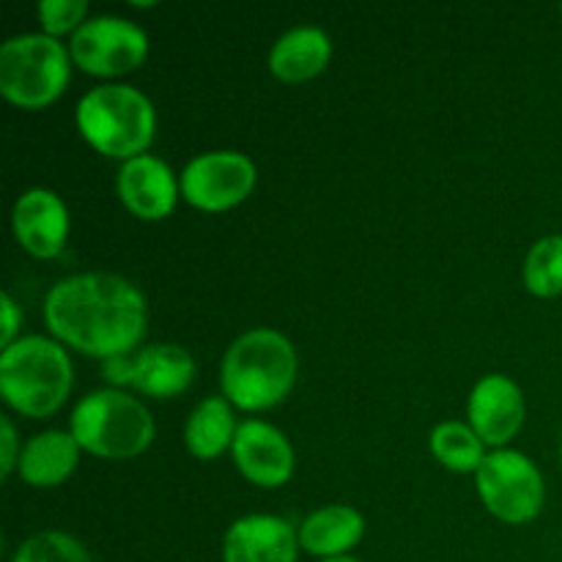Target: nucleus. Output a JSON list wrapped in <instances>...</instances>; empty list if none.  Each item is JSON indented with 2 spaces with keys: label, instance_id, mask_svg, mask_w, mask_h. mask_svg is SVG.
<instances>
[{
  "label": "nucleus",
  "instance_id": "1",
  "mask_svg": "<svg viewBox=\"0 0 562 562\" xmlns=\"http://www.w3.org/2000/svg\"><path fill=\"white\" fill-rule=\"evenodd\" d=\"M44 324L58 344L80 355L119 360L130 357L146 335V296L121 274H71L44 296Z\"/></svg>",
  "mask_w": 562,
  "mask_h": 562
},
{
  "label": "nucleus",
  "instance_id": "2",
  "mask_svg": "<svg viewBox=\"0 0 562 562\" xmlns=\"http://www.w3.org/2000/svg\"><path fill=\"white\" fill-rule=\"evenodd\" d=\"M300 357L294 344L272 327L241 333L220 362V390L241 412L283 404L296 384Z\"/></svg>",
  "mask_w": 562,
  "mask_h": 562
},
{
  "label": "nucleus",
  "instance_id": "3",
  "mask_svg": "<svg viewBox=\"0 0 562 562\" xmlns=\"http://www.w3.org/2000/svg\"><path fill=\"white\" fill-rule=\"evenodd\" d=\"M71 382V360L55 338L22 335L0 355V395L22 417L55 415L69 398Z\"/></svg>",
  "mask_w": 562,
  "mask_h": 562
},
{
  "label": "nucleus",
  "instance_id": "4",
  "mask_svg": "<svg viewBox=\"0 0 562 562\" xmlns=\"http://www.w3.org/2000/svg\"><path fill=\"white\" fill-rule=\"evenodd\" d=\"M77 130L82 140L102 157L130 159L143 157L157 137V110L137 88L124 82L97 86L77 102Z\"/></svg>",
  "mask_w": 562,
  "mask_h": 562
},
{
  "label": "nucleus",
  "instance_id": "5",
  "mask_svg": "<svg viewBox=\"0 0 562 562\" xmlns=\"http://www.w3.org/2000/svg\"><path fill=\"white\" fill-rule=\"evenodd\" d=\"M69 431L86 453L108 461H130L146 453L157 437L151 412L124 390H97L77 401Z\"/></svg>",
  "mask_w": 562,
  "mask_h": 562
},
{
  "label": "nucleus",
  "instance_id": "6",
  "mask_svg": "<svg viewBox=\"0 0 562 562\" xmlns=\"http://www.w3.org/2000/svg\"><path fill=\"white\" fill-rule=\"evenodd\" d=\"M71 55L60 38L47 33H20L0 47V93L22 110H42L66 91Z\"/></svg>",
  "mask_w": 562,
  "mask_h": 562
},
{
  "label": "nucleus",
  "instance_id": "7",
  "mask_svg": "<svg viewBox=\"0 0 562 562\" xmlns=\"http://www.w3.org/2000/svg\"><path fill=\"white\" fill-rule=\"evenodd\" d=\"M475 488L483 508L505 525H527L547 505V483L530 456L519 450H494L475 472Z\"/></svg>",
  "mask_w": 562,
  "mask_h": 562
},
{
  "label": "nucleus",
  "instance_id": "8",
  "mask_svg": "<svg viewBox=\"0 0 562 562\" xmlns=\"http://www.w3.org/2000/svg\"><path fill=\"white\" fill-rule=\"evenodd\" d=\"M71 64L91 77H124L148 58V36L124 16H91L69 38Z\"/></svg>",
  "mask_w": 562,
  "mask_h": 562
},
{
  "label": "nucleus",
  "instance_id": "9",
  "mask_svg": "<svg viewBox=\"0 0 562 562\" xmlns=\"http://www.w3.org/2000/svg\"><path fill=\"white\" fill-rule=\"evenodd\" d=\"M256 162L241 151H206L192 157L179 176L181 198L198 212H228L252 195Z\"/></svg>",
  "mask_w": 562,
  "mask_h": 562
},
{
  "label": "nucleus",
  "instance_id": "10",
  "mask_svg": "<svg viewBox=\"0 0 562 562\" xmlns=\"http://www.w3.org/2000/svg\"><path fill=\"white\" fill-rule=\"evenodd\" d=\"M195 357L176 344H151L132 357L104 362V379L137 390L148 398L168 401L195 382Z\"/></svg>",
  "mask_w": 562,
  "mask_h": 562
},
{
  "label": "nucleus",
  "instance_id": "11",
  "mask_svg": "<svg viewBox=\"0 0 562 562\" xmlns=\"http://www.w3.org/2000/svg\"><path fill=\"white\" fill-rule=\"evenodd\" d=\"M467 417L483 445L503 450L525 426V393L505 373H488L472 387L470 401H467Z\"/></svg>",
  "mask_w": 562,
  "mask_h": 562
},
{
  "label": "nucleus",
  "instance_id": "12",
  "mask_svg": "<svg viewBox=\"0 0 562 562\" xmlns=\"http://www.w3.org/2000/svg\"><path fill=\"white\" fill-rule=\"evenodd\" d=\"M234 464L252 486L280 488L294 475V448L289 437L272 423L245 420L236 428L234 445H231Z\"/></svg>",
  "mask_w": 562,
  "mask_h": 562
},
{
  "label": "nucleus",
  "instance_id": "13",
  "mask_svg": "<svg viewBox=\"0 0 562 562\" xmlns=\"http://www.w3.org/2000/svg\"><path fill=\"white\" fill-rule=\"evenodd\" d=\"M11 231L33 258H58L69 239V209L53 190L33 187L11 209Z\"/></svg>",
  "mask_w": 562,
  "mask_h": 562
},
{
  "label": "nucleus",
  "instance_id": "14",
  "mask_svg": "<svg viewBox=\"0 0 562 562\" xmlns=\"http://www.w3.org/2000/svg\"><path fill=\"white\" fill-rule=\"evenodd\" d=\"M115 190L126 212L135 214L143 223H157L168 217L181 195V184L176 181L170 165L154 154H143L121 165L115 176Z\"/></svg>",
  "mask_w": 562,
  "mask_h": 562
},
{
  "label": "nucleus",
  "instance_id": "15",
  "mask_svg": "<svg viewBox=\"0 0 562 562\" xmlns=\"http://www.w3.org/2000/svg\"><path fill=\"white\" fill-rule=\"evenodd\" d=\"M300 536L283 516L250 514L223 536V562H296Z\"/></svg>",
  "mask_w": 562,
  "mask_h": 562
},
{
  "label": "nucleus",
  "instance_id": "16",
  "mask_svg": "<svg viewBox=\"0 0 562 562\" xmlns=\"http://www.w3.org/2000/svg\"><path fill=\"white\" fill-rule=\"evenodd\" d=\"M333 58V38L316 25L291 27L269 49V71L285 86H300L327 69Z\"/></svg>",
  "mask_w": 562,
  "mask_h": 562
},
{
  "label": "nucleus",
  "instance_id": "17",
  "mask_svg": "<svg viewBox=\"0 0 562 562\" xmlns=\"http://www.w3.org/2000/svg\"><path fill=\"white\" fill-rule=\"evenodd\" d=\"M302 552L318 560L344 558L366 536V516L351 505H324L296 530Z\"/></svg>",
  "mask_w": 562,
  "mask_h": 562
},
{
  "label": "nucleus",
  "instance_id": "18",
  "mask_svg": "<svg viewBox=\"0 0 562 562\" xmlns=\"http://www.w3.org/2000/svg\"><path fill=\"white\" fill-rule=\"evenodd\" d=\"M80 453L82 448L71 437V431L53 428V431L36 434L22 445L16 472L31 488H55L69 481L71 472L77 470Z\"/></svg>",
  "mask_w": 562,
  "mask_h": 562
},
{
  "label": "nucleus",
  "instance_id": "19",
  "mask_svg": "<svg viewBox=\"0 0 562 562\" xmlns=\"http://www.w3.org/2000/svg\"><path fill=\"white\" fill-rule=\"evenodd\" d=\"M236 428L239 426L231 401L223 395H209L187 417L184 445L198 461H212L234 445Z\"/></svg>",
  "mask_w": 562,
  "mask_h": 562
},
{
  "label": "nucleus",
  "instance_id": "20",
  "mask_svg": "<svg viewBox=\"0 0 562 562\" xmlns=\"http://www.w3.org/2000/svg\"><path fill=\"white\" fill-rule=\"evenodd\" d=\"M428 448L431 456L450 472H477L483 459H486V445L481 442L470 423L445 420L434 426L431 437H428Z\"/></svg>",
  "mask_w": 562,
  "mask_h": 562
},
{
  "label": "nucleus",
  "instance_id": "21",
  "mask_svg": "<svg viewBox=\"0 0 562 562\" xmlns=\"http://www.w3.org/2000/svg\"><path fill=\"white\" fill-rule=\"evenodd\" d=\"M527 291L538 300L562 294V234H549L530 247L521 269Z\"/></svg>",
  "mask_w": 562,
  "mask_h": 562
},
{
  "label": "nucleus",
  "instance_id": "22",
  "mask_svg": "<svg viewBox=\"0 0 562 562\" xmlns=\"http://www.w3.org/2000/svg\"><path fill=\"white\" fill-rule=\"evenodd\" d=\"M11 562H93L86 543L60 530H44L20 543Z\"/></svg>",
  "mask_w": 562,
  "mask_h": 562
},
{
  "label": "nucleus",
  "instance_id": "23",
  "mask_svg": "<svg viewBox=\"0 0 562 562\" xmlns=\"http://www.w3.org/2000/svg\"><path fill=\"white\" fill-rule=\"evenodd\" d=\"M36 16L47 36H75L88 16V0H42L36 5Z\"/></svg>",
  "mask_w": 562,
  "mask_h": 562
},
{
  "label": "nucleus",
  "instance_id": "24",
  "mask_svg": "<svg viewBox=\"0 0 562 562\" xmlns=\"http://www.w3.org/2000/svg\"><path fill=\"white\" fill-rule=\"evenodd\" d=\"M20 453L22 445L16 439L14 423H11V417H0V475H3V481H9L11 472L16 470Z\"/></svg>",
  "mask_w": 562,
  "mask_h": 562
},
{
  "label": "nucleus",
  "instance_id": "25",
  "mask_svg": "<svg viewBox=\"0 0 562 562\" xmlns=\"http://www.w3.org/2000/svg\"><path fill=\"white\" fill-rule=\"evenodd\" d=\"M0 313H3L0 346H3V349H9L14 340H20L16 335H20V329H22V307L16 305L14 296H11L9 291H3V294H0Z\"/></svg>",
  "mask_w": 562,
  "mask_h": 562
},
{
  "label": "nucleus",
  "instance_id": "26",
  "mask_svg": "<svg viewBox=\"0 0 562 562\" xmlns=\"http://www.w3.org/2000/svg\"><path fill=\"white\" fill-rule=\"evenodd\" d=\"M322 562H360V560L351 558V554H344V558H329V560H322Z\"/></svg>",
  "mask_w": 562,
  "mask_h": 562
},
{
  "label": "nucleus",
  "instance_id": "27",
  "mask_svg": "<svg viewBox=\"0 0 562 562\" xmlns=\"http://www.w3.org/2000/svg\"><path fill=\"white\" fill-rule=\"evenodd\" d=\"M560 459H562V431H560Z\"/></svg>",
  "mask_w": 562,
  "mask_h": 562
},
{
  "label": "nucleus",
  "instance_id": "28",
  "mask_svg": "<svg viewBox=\"0 0 562 562\" xmlns=\"http://www.w3.org/2000/svg\"><path fill=\"white\" fill-rule=\"evenodd\" d=\"M560 16H562V5H560Z\"/></svg>",
  "mask_w": 562,
  "mask_h": 562
}]
</instances>
